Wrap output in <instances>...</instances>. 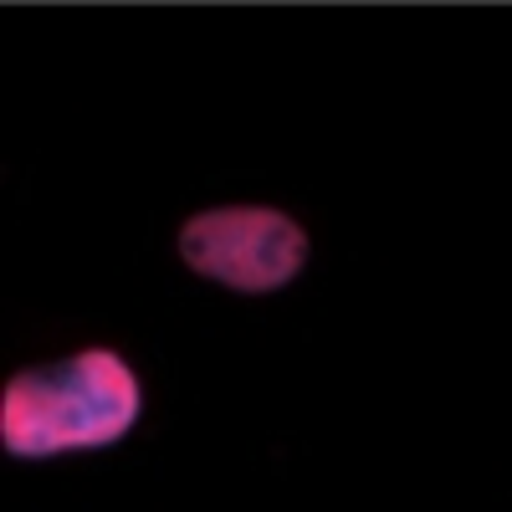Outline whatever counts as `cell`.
Listing matches in <instances>:
<instances>
[{"label": "cell", "instance_id": "obj_1", "mask_svg": "<svg viewBox=\"0 0 512 512\" xmlns=\"http://www.w3.org/2000/svg\"><path fill=\"white\" fill-rule=\"evenodd\" d=\"M144 415V384L113 344H82L26 364L0 390V446L16 461H57L118 446Z\"/></svg>", "mask_w": 512, "mask_h": 512}, {"label": "cell", "instance_id": "obj_2", "mask_svg": "<svg viewBox=\"0 0 512 512\" xmlns=\"http://www.w3.org/2000/svg\"><path fill=\"white\" fill-rule=\"evenodd\" d=\"M180 267L231 297H277L313 262V231L272 200L195 205L175 226Z\"/></svg>", "mask_w": 512, "mask_h": 512}]
</instances>
